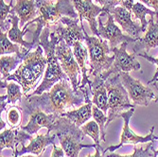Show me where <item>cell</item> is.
<instances>
[{
  "label": "cell",
  "instance_id": "obj_1",
  "mask_svg": "<svg viewBox=\"0 0 158 157\" xmlns=\"http://www.w3.org/2000/svg\"><path fill=\"white\" fill-rule=\"evenodd\" d=\"M69 80H61L54 84L49 91L38 96L25 97L22 105L31 108H40L47 114H55L61 116L66 109L75 106H81L85 101V97L89 96L90 89L85 92H76Z\"/></svg>",
  "mask_w": 158,
  "mask_h": 157
},
{
  "label": "cell",
  "instance_id": "obj_2",
  "mask_svg": "<svg viewBox=\"0 0 158 157\" xmlns=\"http://www.w3.org/2000/svg\"><path fill=\"white\" fill-rule=\"evenodd\" d=\"M60 42L61 40L58 35L54 31H50V26H47L44 27L40 35L38 45L44 48L48 58L47 69L45 71L44 79H43L41 84L32 92V94L27 95L26 97H28L31 96L42 95L43 93L49 91L53 85L61 80H69L67 75L64 72L61 64L56 56V47Z\"/></svg>",
  "mask_w": 158,
  "mask_h": 157
},
{
  "label": "cell",
  "instance_id": "obj_3",
  "mask_svg": "<svg viewBox=\"0 0 158 157\" xmlns=\"http://www.w3.org/2000/svg\"><path fill=\"white\" fill-rule=\"evenodd\" d=\"M34 1L39 11V15L25 26L28 27L32 23H36V30L33 33L32 39L35 48L38 46L40 35L45 27L57 23L63 17L79 18L78 12L73 5V0H57L56 2H53L52 0H34Z\"/></svg>",
  "mask_w": 158,
  "mask_h": 157
},
{
  "label": "cell",
  "instance_id": "obj_4",
  "mask_svg": "<svg viewBox=\"0 0 158 157\" xmlns=\"http://www.w3.org/2000/svg\"><path fill=\"white\" fill-rule=\"evenodd\" d=\"M47 65L48 58L44 54V48L38 45L35 50L30 51L26 55L18 68L6 81L18 82L22 86L23 94L27 96L28 92L35 87L36 82L46 71Z\"/></svg>",
  "mask_w": 158,
  "mask_h": 157
},
{
  "label": "cell",
  "instance_id": "obj_5",
  "mask_svg": "<svg viewBox=\"0 0 158 157\" xmlns=\"http://www.w3.org/2000/svg\"><path fill=\"white\" fill-rule=\"evenodd\" d=\"M52 132H54V134L59 139L61 147L67 157H79V153L83 148L96 147L95 144H82L83 132L80 127L65 117H58L53 125Z\"/></svg>",
  "mask_w": 158,
  "mask_h": 157
},
{
  "label": "cell",
  "instance_id": "obj_6",
  "mask_svg": "<svg viewBox=\"0 0 158 157\" xmlns=\"http://www.w3.org/2000/svg\"><path fill=\"white\" fill-rule=\"evenodd\" d=\"M85 36V44L88 48L89 65L88 76L96 77L107 71L114 64V56H108L111 52L108 41L98 38L97 36H89L86 32L83 25L81 26Z\"/></svg>",
  "mask_w": 158,
  "mask_h": 157
},
{
  "label": "cell",
  "instance_id": "obj_7",
  "mask_svg": "<svg viewBox=\"0 0 158 157\" xmlns=\"http://www.w3.org/2000/svg\"><path fill=\"white\" fill-rule=\"evenodd\" d=\"M108 92V119L106 126L114 118H119L120 114L125 110L135 108V105L131 103V99L126 88L120 81V75L114 74L105 81Z\"/></svg>",
  "mask_w": 158,
  "mask_h": 157
},
{
  "label": "cell",
  "instance_id": "obj_8",
  "mask_svg": "<svg viewBox=\"0 0 158 157\" xmlns=\"http://www.w3.org/2000/svg\"><path fill=\"white\" fill-rule=\"evenodd\" d=\"M128 43L124 42L119 47L111 49L114 53V61L113 65L107 70L100 74L102 78L106 81L110 76L114 74H118L120 72H129V71H138L141 69V65L135 59V54H129L127 52Z\"/></svg>",
  "mask_w": 158,
  "mask_h": 157
},
{
  "label": "cell",
  "instance_id": "obj_9",
  "mask_svg": "<svg viewBox=\"0 0 158 157\" xmlns=\"http://www.w3.org/2000/svg\"><path fill=\"white\" fill-rule=\"evenodd\" d=\"M19 108L24 114H27L30 116L27 123L25 126L20 125L19 128L31 135L37 134V132L43 127H46L48 129V134H50L56 119L59 117L55 114H47L38 107L31 108L21 104Z\"/></svg>",
  "mask_w": 158,
  "mask_h": 157
},
{
  "label": "cell",
  "instance_id": "obj_10",
  "mask_svg": "<svg viewBox=\"0 0 158 157\" xmlns=\"http://www.w3.org/2000/svg\"><path fill=\"white\" fill-rule=\"evenodd\" d=\"M56 56L58 58L64 72L69 78V81L76 92H80V80L78 76L81 73V68L75 59L73 49L68 47L64 41H61L56 47Z\"/></svg>",
  "mask_w": 158,
  "mask_h": 157
},
{
  "label": "cell",
  "instance_id": "obj_11",
  "mask_svg": "<svg viewBox=\"0 0 158 157\" xmlns=\"http://www.w3.org/2000/svg\"><path fill=\"white\" fill-rule=\"evenodd\" d=\"M119 75L120 81L134 105L148 106L152 99L155 98L154 93L150 87L143 85L140 81L134 79L129 72H120Z\"/></svg>",
  "mask_w": 158,
  "mask_h": 157
},
{
  "label": "cell",
  "instance_id": "obj_12",
  "mask_svg": "<svg viewBox=\"0 0 158 157\" xmlns=\"http://www.w3.org/2000/svg\"><path fill=\"white\" fill-rule=\"evenodd\" d=\"M105 15L107 16V21L105 24L102 23L100 16L98 19V33L100 38L109 42L111 49L117 48L124 42H127L128 44H134L136 42L137 38H133L123 33L121 28L114 23V19L110 12H105Z\"/></svg>",
  "mask_w": 158,
  "mask_h": 157
},
{
  "label": "cell",
  "instance_id": "obj_13",
  "mask_svg": "<svg viewBox=\"0 0 158 157\" xmlns=\"http://www.w3.org/2000/svg\"><path fill=\"white\" fill-rule=\"evenodd\" d=\"M135 113V108H131L130 110H127L123 113L120 114L119 118H123L124 121V126L122 129V134L120 136V142L118 145H114V146H110L108 147L105 151H103L102 154H105L108 151L111 152H114L116 150L119 149L120 147L123 146V144H128V143H132L134 145L137 144V143H146V142H153L155 139H158V136H155L153 134L154 132V126L151 128L150 133L146 135V136H140L137 135L134 133V131L129 126V123H130V119L133 117Z\"/></svg>",
  "mask_w": 158,
  "mask_h": 157
},
{
  "label": "cell",
  "instance_id": "obj_14",
  "mask_svg": "<svg viewBox=\"0 0 158 157\" xmlns=\"http://www.w3.org/2000/svg\"><path fill=\"white\" fill-rule=\"evenodd\" d=\"M79 18L63 17L57 26L54 32L58 35L61 41L73 48L77 42H85V36L81 26H79Z\"/></svg>",
  "mask_w": 158,
  "mask_h": 157
},
{
  "label": "cell",
  "instance_id": "obj_15",
  "mask_svg": "<svg viewBox=\"0 0 158 157\" xmlns=\"http://www.w3.org/2000/svg\"><path fill=\"white\" fill-rule=\"evenodd\" d=\"M73 5L78 12L80 26H82V20L85 19L89 23L90 30L94 36L100 38L98 33V23L97 17L104 12V9L102 6H98L93 3L92 0H73Z\"/></svg>",
  "mask_w": 158,
  "mask_h": 157
},
{
  "label": "cell",
  "instance_id": "obj_16",
  "mask_svg": "<svg viewBox=\"0 0 158 157\" xmlns=\"http://www.w3.org/2000/svg\"><path fill=\"white\" fill-rule=\"evenodd\" d=\"M106 12H110L112 14L114 21L129 36L133 38H139L140 33H143L141 24L138 21L133 20V12L128 11L121 6L112 8Z\"/></svg>",
  "mask_w": 158,
  "mask_h": 157
},
{
  "label": "cell",
  "instance_id": "obj_17",
  "mask_svg": "<svg viewBox=\"0 0 158 157\" xmlns=\"http://www.w3.org/2000/svg\"><path fill=\"white\" fill-rule=\"evenodd\" d=\"M156 22L153 21L154 17H151L149 20V26L145 31L143 37L137 38L136 42L132 45L133 52L136 55L140 51H144V53H149L152 48L158 47V14L155 16Z\"/></svg>",
  "mask_w": 158,
  "mask_h": 157
},
{
  "label": "cell",
  "instance_id": "obj_18",
  "mask_svg": "<svg viewBox=\"0 0 158 157\" xmlns=\"http://www.w3.org/2000/svg\"><path fill=\"white\" fill-rule=\"evenodd\" d=\"M32 138L33 137L31 134H27L23 130H19L18 127H11L10 129H5L3 132H1V135H0V149H1L2 151L4 149L9 148L11 149L14 153L18 144L25 146V142L27 140H31Z\"/></svg>",
  "mask_w": 158,
  "mask_h": 157
},
{
  "label": "cell",
  "instance_id": "obj_19",
  "mask_svg": "<svg viewBox=\"0 0 158 157\" xmlns=\"http://www.w3.org/2000/svg\"><path fill=\"white\" fill-rule=\"evenodd\" d=\"M90 90L93 96V104L102 110L106 115L108 112V92L106 89L105 81L100 75L94 77Z\"/></svg>",
  "mask_w": 158,
  "mask_h": 157
},
{
  "label": "cell",
  "instance_id": "obj_20",
  "mask_svg": "<svg viewBox=\"0 0 158 157\" xmlns=\"http://www.w3.org/2000/svg\"><path fill=\"white\" fill-rule=\"evenodd\" d=\"M10 13H16V15L20 18V24L23 27L26 23L31 22L39 15L34 0H16V4L11 9Z\"/></svg>",
  "mask_w": 158,
  "mask_h": 157
},
{
  "label": "cell",
  "instance_id": "obj_21",
  "mask_svg": "<svg viewBox=\"0 0 158 157\" xmlns=\"http://www.w3.org/2000/svg\"><path fill=\"white\" fill-rule=\"evenodd\" d=\"M56 134L50 135V134H36L34 138L31 140V143L28 144L27 147L22 146L21 151H15L13 154H16L17 156L25 153H31V154H36V155H42L44 152L45 149L47 146L49 144H54V139H55Z\"/></svg>",
  "mask_w": 158,
  "mask_h": 157
},
{
  "label": "cell",
  "instance_id": "obj_22",
  "mask_svg": "<svg viewBox=\"0 0 158 157\" xmlns=\"http://www.w3.org/2000/svg\"><path fill=\"white\" fill-rule=\"evenodd\" d=\"M10 18L8 20L9 23L11 24V27H10V30L8 31V37L9 39L13 42L14 44H17L25 48H27V49H30L32 48L33 47H35V44L33 42H27L23 39V36L30 31V30L27 28V26L24 27L23 28V31H21L20 28H19V26H18V23L20 21V18L16 15V14H11L10 13Z\"/></svg>",
  "mask_w": 158,
  "mask_h": 157
},
{
  "label": "cell",
  "instance_id": "obj_23",
  "mask_svg": "<svg viewBox=\"0 0 158 157\" xmlns=\"http://www.w3.org/2000/svg\"><path fill=\"white\" fill-rule=\"evenodd\" d=\"M92 107H93V102L90 101L89 97L85 98V104L80 106L78 109L68 111L64 114H62V117H65L68 119H70L72 122H74L78 127L82 126L92 117Z\"/></svg>",
  "mask_w": 158,
  "mask_h": 157
},
{
  "label": "cell",
  "instance_id": "obj_24",
  "mask_svg": "<svg viewBox=\"0 0 158 157\" xmlns=\"http://www.w3.org/2000/svg\"><path fill=\"white\" fill-rule=\"evenodd\" d=\"M25 57L14 54L12 56L2 55L0 59V71H1V81H6V79L10 75V72L16 70L17 65L23 62Z\"/></svg>",
  "mask_w": 158,
  "mask_h": 157
},
{
  "label": "cell",
  "instance_id": "obj_25",
  "mask_svg": "<svg viewBox=\"0 0 158 157\" xmlns=\"http://www.w3.org/2000/svg\"><path fill=\"white\" fill-rule=\"evenodd\" d=\"M0 42H1V46H0V55L1 56L14 53L19 56L26 57V55L30 52V49L25 48L11 42L8 37V32L1 31V33H0Z\"/></svg>",
  "mask_w": 158,
  "mask_h": 157
},
{
  "label": "cell",
  "instance_id": "obj_26",
  "mask_svg": "<svg viewBox=\"0 0 158 157\" xmlns=\"http://www.w3.org/2000/svg\"><path fill=\"white\" fill-rule=\"evenodd\" d=\"M0 85H1V89H7V102L9 104H14L16 101H22V96L24 94L21 92L22 86L18 82H7V81H1Z\"/></svg>",
  "mask_w": 158,
  "mask_h": 157
},
{
  "label": "cell",
  "instance_id": "obj_27",
  "mask_svg": "<svg viewBox=\"0 0 158 157\" xmlns=\"http://www.w3.org/2000/svg\"><path fill=\"white\" fill-rule=\"evenodd\" d=\"M132 12L135 14V18H137L140 21L141 24V27H142V31L143 32H145L147 27L149 26V21L146 20V15L147 14H150L151 17H155L157 15V12L154 10H152L148 8H146V6L144 4H142L141 2H137L134 5Z\"/></svg>",
  "mask_w": 158,
  "mask_h": 157
},
{
  "label": "cell",
  "instance_id": "obj_28",
  "mask_svg": "<svg viewBox=\"0 0 158 157\" xmlns=\"http://www.w3.org/2000/svg\"><path fill=\"white\" fill-rule=\"evenodd\" d=\"M81 131L83 132L84 135H89L95 142V145L97 148H99L102 151V148L99 144V135H100V131H99V127L98 123L95 120H91L86 122L81 127ZM95 147V148H96ZM103 152V151H102Z\"/></svg>",
  "mask_w": 158,
  "mask_h": 157
},
{
  "label": "cell",
  "instance_id": "obj_29",
  "mask_svg": "<svg viewBox=\"0 0 158 157\" xmlns=\"http://www.w3.org/2000/svg\"><path fill=\"white\" fill-rule=\"evenodd\" d=\"M92 117L94 118V120L98 123V125L99 127L100 139H102L103 142H105L106 141V139H105V126L107 123L108 117L102 110L98 109L96 105H93V107H92Z\"/></svg>",
  "mask_w": 158,
  "mask_h": 157
},
{
  "label": "cell",
  "instance_id": "obj_30",
  "mask_svg": "<svg viewBox=\"0 0 158 157\" xmlns=\"http://www.w3.org/2000/svg\"><path fill=\"white\" fill-rule=\"evenodd\" d=\"M152 145L153 142H150V143L147 145L146 149H144L143 147L137 148L136 146L134 147V153L133 154H128V155H120L118 153L112 152L111 154H108L107 157H151L152 155V153L151 152V150L152 149Z\"/></svg>",
  "mask_w": 158,
  "mask_h": 157
},
{
  "label": "cell",
  "instance_id": "obj_31",
  "mask_svg": "<svg viewBox=\"0 0 158 157\" xmlns=\"http://www.w3.org/2000/svg\"><path fill=\"white\" fill-rule=\"evenodd\" d=\"M21 110L18 107H10L9 108V110H7V120L8 123L10 124L11 127L15 128V127H19L21 124L20 120H21Z\"/></svg>",
  "mask_w": 158,
  "mask_h": 157
},
{
  "label": "cell",
  "instance_id": "obj_32",
  "mask_svg": "<svg viewBox=\"0 0 158 157\" xmlns=\"http://www.w3.org/2000/svg\"><path fill=\"white\" fill-rule=\"evenodd\" d=\"M12 7V0H10V5H7L4 0H0V25H1V31L6 30V24L5 21L7 19L8 14L10 13Z\"/></svg>",
  "mask_w": 158,
  "mask_h": 157
},
{
  "label": "cell",
  "instance_id": "obj_33",
  "mask_svg": "<svg viewBox=\"0 0 158 157\" xmlns=\"http://www.w3.org/2000/svg\"><path fill=\"white\" fill-rule=\"evenodd\" d=\"M136 55L142 57V58H144V59H146V60H148L149 62H151V63H152V64H156V66H157L156 72H155L153 78H152L151 81H148V84H151V83H152V82L154 83L155 81H156V79L158 78V58H153V57H152V56H149L147 53H137Z\"/></svg>",
  "mask_w": 158,
  "mask_h": 157
},
{
  "label": "cell",
  "instance_id": "obj_34",
  "mask_svg": "<svg viewBox=\"0 0 158 157\" xmlns=\"http://www.w3.org/2000/svg\"><path fill=\"white\" fill-rule=\"evenodd\" d=\"M53 145V151H52V153H51V156L50 157H64L65 152L64 151V149L61 147H58V146H56L55 143L52 144Z\"/></svg>",
  "mask_w": 158,
  "mask_h": 157
},
{
  "label": "cell",
  "instance_id": "obj_35",
  "mask_svg": "<svg viewBox=\"0 0 158 157\" xmlns=\"http://www.w3.org/2000/svg\"><path fill=\"white\" fill-rule=\"evenodd\" d=\"M142 4H144L148 7H151L158 13V0H140Z\"/></svg>",
  "mask_w": 158,
  "mask_h": 157
},
{
  "label": "cell",
  "instance_id": "obj_36",
  "mask_svg": "<svg viewBox=\"0 0 158 157\" xmlns=\"http://www.w3.org/2000/svg\"><path fill=\"white\" fill-rule=\"evenodd\" d=\"M123 1V0H109L108 1V3H107V5L105 6V7H103V9H104V12H106V11H108L110 9H112V8H114V7H118V5H120L121 4V2Z\"/></svg>",
  "mask_w": 158,
  "mask_h": 157
},
{
  "label": "cell",
  "instance_id": "obj_37",
  "mask_svg": "<svg viewBox=\"0 0 158 157\" xmlns=\"http://www.w3.org/2000/svg\"><path fill=\"white\" fill-rule=\"evenodd\" d=\"M135 0H123V1L121 2L120 6L124 9H126L128 11L132 12V10H133V7L135 5Z\"/></svg>",
  "mask_w": 158,
  "mask_h": 157
},
{
  "label": "cell",
  "instance_id": "obj_38",
  "mask_svg": "<svg viewBox=\"0 0 158 157\" xmlns=\"http://www.w3.org/2000/svg\"><path fill=\"white\" fill-rule=\"evenodd\" d=\"M95 150H96V152H95V154H88L87 156H86V157H103V154L102 153H100V151H102V150H100L99 148H95Z\"/></svg>",
  "mask_w": 158,
  "mask_h": 157
},
{
  "label": "cell",
  "instance_id": "obj_39",
  "mask_svg": "<svg viewBox=\"0 0 158 157\" xmlns=\"http://www.w3.org/2000/svg\"><path fill=\"white\" fill-rule=\"evenodd\" d=\"M95 1H96L97 3H98L102 7H105V6L107 5V3H108L109 0H95Z\"/></svg>",
  "mask_w": 158,
  "mask_h": 157
},
{
  "label": "cell",
  "instance_id": "obj_40",
  "mask_svg": "<svg viewBox=\"0 0 158 157\" xmlns=\"http://www.w3.org/2000/svg\"><path fill=\"white\" fill-rule=\"evenodd\" d=\"M0 124H1V125H0V129H1V131H2V128H3V129H4V128H5V126H6V124H5V122L2 120V118H1V120H0Z\"/></svg>",
  "mask_w": 158,
  "mask_h": 157
},
{
  "label": "cell",
  "instance_id": "obj_41",
  "mask_svg": "<svg viewBox=\"0 0 158 157\" xmlns=\"http://www.w3.org/2000/svg\"><path fill=\"white\" fill-rule=\"evenodd\" d=\"M152 152H153V156H152V157H156V156L158 155V150H157V151H154L153 148H152Z\"/></svg>",
  "mask_w": 158,
  "mask_h": 157
},
{
  "label": "cell",
  "instance_id": "obj_42",
  "mask_svg": "<svg viewBox=\"0 0 158 157\" xmlns=\"http://www.w3.org/2000/svg\"><path fill=\"white\" fill-rule=\"evenodd\" d=\"M42 155H36V156H33V155H23V156H18V157H41Z\"/></svg>",
  "mask_w": 158,
  "mask_h": 157
},
{
  "label": "cell",
  "instance_id": "obj_43",
  "mask_svg": "<svg viewBox=\"0 0 158 157\" xmlns=\"http://www.w3.org/2000/svg\"><path fill=\"white\" fill-rule=\"evenodd\" d=\"M158 81V78L156 79V81ZM155 102H156V103H158V97L155 98Z\"/></svg>",
  "mask_w": 158,
  "mask_h": 157
},
{
  "label": "cell",
  "instance_id": "obj_44",
  "mask_svg": "<svg viewBox=\"0 0 158 157\" xmlns=\"http://www.w3.org/2000/svg\"><path fill=\"white\" fill-rule=\"evenodd\" d=\"M0 157H3V156L1 155V156H0ZM12 157H18V156H17L16 154H13V156H12Z\"/></svg>",
  "mask_w": 158,
  "mask_h": 157
}]
</instances>
